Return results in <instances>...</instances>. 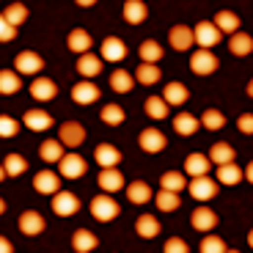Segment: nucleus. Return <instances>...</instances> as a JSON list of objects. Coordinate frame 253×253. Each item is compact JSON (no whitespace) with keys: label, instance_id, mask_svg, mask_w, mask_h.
<instances>
[{"label":"nucleus","instance_id":"nucleus-1","mask_svg":"<svg viewBox=\"0 0 253 253\" xmlns=\"http://www.w3.org/2000/svg\"><path fill=\"white\" fill-rule=\"evenodd\" d=\"M91 215L99 223H110V220L119 217V204H116V198L110 196V193H99V196L91 201Z\"/></svg>","mask_w":253,"mask_h":253},{"label":"nucleus","instance_id":"nucleus-2","mask_svg":"<svg viewBox=\"0 0 253 253\" xmlns=\"http://www.w3.org/2000/svg\"><path fill=\"white\" fill-rule=\"evenodd\" d=\"M217 66H220V61H217V55L212 50H198V52H193V58H190V69H193V75L207 77V75H212Z\"/></svg>","mask_w":253,"mask_h":253},{"label":"nucleus","instance_id":"nucleus-3","mask_svg":"<svg viewBox=\"0 0 253 253\" xmlns=\"http://www.w3.org/2000/svg\"><path fill=\"white\" fill-rule=\"evenodd\" d=\"M77 209H80V198L75 193H69V190H58L52 196V212L58 217H72Z\"/></svg>","mask_w":253,"mask_h":253},{"label":"nucleus","instance_id":"nucleus-4","mask_svg":"<svg viewBox=\"0 0 253 253\" xmlns=\"http://www.w3.org/2000/svg\"><path fill=\"white\" fill-rule=\"evenodd\" d=\"M193 36H196V44L201 47V50H212V47L220 42L223 33L217 31L215 22H207V19H204V22H198V25L193 28Z\"/></svg>","mask_w":253,"mask_h":253},{"label":"nucleus","instance_id":"nucleus-5","mask_svg":"<svg viewBox=\"0 0 253 253\" xmlns=\"http://www.w3.org/2000/svg\"><path fill=\"white\" fill-rule=\"evenodd\" d=\"M14 69H17L19 75H39V72L44 69V58L33 50H22L14 58Z\"/></svg>","mask_w":253,"mask_h":253},{"label":"nucleus","instance_id":"nucleus-6","mask_svg":"<svg viewBox=\"0 0 253 253\" xmlns=\"http://www.w3.org/2000/svg\"><path fill=\"white\" fill-rule=\"evenodd\" d=\"M187 190H190V196L196 198V201L204 204V201H209V198L217 196V182L209 179V176H196V179H190Z\"/></svg>","mask_w":253,"mask_h":253},{"label":"nucleus","instance_id":"nucleus-7","mask_svg":"<svg viewBox=\"0 0 253 253\" xmlns=\"http://www.w3.org/2000/svg\"><path fill=\"white\" fill-rule=\"evenodd\" d=\"M58 165H61V176L63 179H80L85 176V171H88V165H85V160L80 157V154H63L61 160H58Z\"/></svg>","mask_w":253,"mask_h":253},{"label":"nucleus","instance_id":"nucleus-8","mask_svg":"<svg viewBox=\"0 0 253 253\" xmlns=\"http://www.w3.org/2000/svg\"><path fill=\"white\" fill-rule=\"evenodd\" d=\"M58 140H61L63 146H69V149H77V146H83V140H85V129H83L80 121H66V124H61Z\"/></svg>","mask_w":253,"mask_h":253},{"label":"nucleus","instance_id":"nucleus-9","mask_svg":"<svg viewBox=\"0 0 253 253\" xmlns=\"http://www.w3.org/2000/svg\"><path fill=\"white\" fill-rule=\"evenodd\" d=\"M33 190L42 193V196H55L58 190H61V179H58L55 171H39L33 176Z\"/></svg>","mask_w":253,"mask_h":253},{"label":"nucleus","instance_id":"nucleus-10","mask_svg":"<svg viewBox=\"0 0 253 253\" xmlns=\"http://www.w3.org/2000/svg\"><path fill=\"white\" fill-rule=\"evenodd\" d=\"M44 217L39 215L36 209H28V212H22L19 215V231L22 234H28V237H39L42 231H44Z\"/></svg>","mask_w":253,"mask_h":253},{"label":"nucleus","instance_id":"nucleus-11","mask_svg":"<svg viewBox=\"0 0 253 253\" xmlns=\"http://www.w3.org/2000/svg\"><path fill=\"white\" fill-rule=\"evenodd\" d=\"M168 42H171V47H173V50H179V52L190 50V47H193V42H196V36H193V28H187V25H173L171 31H168Z\"/></svg>","mask_w":253,"mask_h":253},{"label":"nucleus","instance_id":"nucleus-12","mask_svg":"<svg viewBox=\"0 0 253 253\" xmlns=\"http://www.w3.org/2000/svg\"><path fill=\"white\" fill-rule=\"evenodd\" d=\"M190 226L196 228V231H212V228L217 226V215L212 212L209 207H198V209H193V215H190Z\"/></svg>","mask_w":253,"mask_h":253},{"label":"nucleus","instance_id":"nucleus-13","mask_svg":"<svg viewBox=\"0 0 253 253\" xmlns=\"http://www.w3.org/2000/svg\"><path fill=\"white\" fill-rule=\"evenodd\" d=\"M138 143H140V149H143V152L157 154V152H163V149H165V135L160 132V129H154V126H146L143 132H140Z\"/></svg>","mask_w":253,"mask_h":253},{"label":"nucleus","instance_id":"nucleus-14","mask_svg":"<svg viewBox=\"0 0 253 253\" xmlns=\"http://www.w3.org/2000/svg\"><path fill=\"white\" fill-rule=\"evenodd\" d=\"M209 157L207 154H187V160H184V173H187L190 179H196V176H209Z\"/></svg>","mask_w":253,"mask_h":253},{"label":"nucleus","instance_id":"nucleus-15","mask_svg":"<svg viewBox=\"0 0 253 253\" xmlns=\"http://www.w3.org/2000/svg\"><path fill=\"white\" fill-rule=\"evenodd\" d=\"M126 58V44L116 36H108L102 42V61H110V63H119Z\"/></svg>","mask_w":253,"mask_h":253},{"label":"nucleus","instance_id":"nucleus-16","mask_svg":"<svg viewBox=\"0 0 253 253\" xmlns=\"http://www.w3.org/2000/svg\"><path fill=\"white\" fill-rule=\"evenodd\" d=\"M94 160L99 163V168H116L121 163V152L113 143H99L94 149Z\"/></svg>","mask_w":253,"mask_h":253},{"label":"nucleus","instance_id":"nucleus-17","mask_svg":"<svg viewBox=\"0 0 253 253\" xmlns=\"http://www.w3.org/2000/svg\"><path fill=\"white\" fill-rule=\"evenodd\" d=\"M96 184H99L102 193H116V190L124 187V176L116 168H102L99 176H96Z\"/></svg>","mask_w":253,"mask_h":253},{"label":"nucleus","instance_id":"nucleus-18","mask_svg":"<svg viewBox=\"0 0 253 253\" xmlns=\"http://www.w3.org/2000/svg\"><path fill=\"white\" fill-rule=\"evenodd\" d=\"M228 52L237 55V58L251 55V52H253V36H251V33H245V31L231 33V39H228Z\"/></svg>","mask_w":253,"mask_h":253},{"label":"nucleus","instance_id":"nucleus-19","mask_svg":"<svg viewBox=\"0 0 253 253\" xmlns=\"http://www.w3.org/2000/svg\"><path fill=\"white\" fill-rule=\"evenodd\" d=\"M72 99L77 105H91V102L99 99V88H96L94 83L83 80V83H75V88H72Z\"/></svg>","mask_w":253,"mask_h":253},{"label":"nucleus","instance_id":"nucleus-20","mask_svg":"<svg viewBox=\"0 0 253 253\" xmlns=\"http://www.w3.org/2000/svg\"><path fill=\"white\" fill-rule=\"evenodd\" d=\"M58 94V85L50 80V77H36V80L31 83V96L39 102H47L52 99V96Z\"/></svg>","mask_w":253,"mask_h":253},{"label":"nucleus","instance_id":"nucleus-21","mask_svg":"<svg viewBox=\"0 0 253 253\" xmlns=\"http://www.w3.org/2000/svg\"><path fill=\"white\" fill-rule=\"evenodd\" d=\"M217 184H240L245 179V171H242L237 163H226V165H217Z\"/></svg>","mask_w":253,"mask_h":253},{"label":"nucleus","instance_id":"nucleus-22","mask_svg":"<svg viewBox=\"0 0 253 253\" xmlns=\"http://www.w3.org/2000/svg\"><path fill=\"white\" fill-rule=\"evenodd\" d=\"M190 96V91L184 88L182 83L171 80V83H165V88H163V99L168 102V108H173V105H184Z\"/></svg>","mask_w":253,"mask_h":253},{"label":"nucleus","instance_id":"nucleus-23","mask_svg":"<svg viewBox=\"0 0 253 253\" xmlns=\"http://www.w3.org/2000/svg\"><path fill=\"white\" fill-rule=\"evenodd\" d=\"M66 47H69L72 52H77V55L88 52L91 50V33L83 31V28H75V31L66 36Z\"/></svg>","mask_w":253,"mask_h":253},{"label":"nucleus","instance_id":"nucleus-24","mask_svg":"<svg viewBox=\"0 0 253 253\" xmlns=\"http://www.w3.org/2000/svg\"><path fill=\"white\" fill-rule=\"evenodd\" d=\"M96 245H99V240H96V234H91L88 228H77L72 234V248L77 253H91Z\"/></svg>","mask_w":253,"mask_h":253},{"label":"nucleus","instance_id":"nucleus-25","mask_svg":"<svg viewBox=\"0 0 253 253\" xmlns=\"http://www.w3.org/2000/svg\"><path fill=\"white\" fill-rule=\"evenodd\" d=\"M25 126L33 129V132H44L52 126V116L47 110H28L25 113Z\"/></svg>","mask_w":253,"mask_h":253},{"label":"nucleus","instance_id":"nucleus-26","mask_svg":"<svg viewBox=\"0 0 253 253\" xmlns=\"http://www.w3.org/2000/svg\"><path fill=\"white\" fill-rule=\"evenodd\" d=\"M77 72L83 77H96L102 72V55H94V52H83L80 61H77Z\"/></svg>","mask_w":253,"mask_h":253},{"label":"nucleus","instance_id":"nucleus-27","mask_svg":"<svg viewBox=\"0 0 253 253\" xmlns=\"http://www.w3.org/2000/svg\"><path fill=\"white\" fill-rule=\"evenodd\" d=\"M135 231H138V237H143V240H154V237L160 234V220L154 215H140L138 220H135Z\"/></svg>","mask_w":253,"mask_h":253},{"label":"nucleus","instance_id":"nucleus-28","mask_svg":"<svg viewBox=\"0 0 253 253\" xmlns=\"http://www.w3.org/2000/svg\"><path fill=\"white\" fill-rule=\"evenodd\" d=\"M149 198H152V187H149V182H129L126 184V201L132 204H149Z\"/></svg>","mask_w":253,"mask_h":253},{"label":"nucleus","instance_id":"nucleus-29","mask_svg":"<svg viewBox=\"0 0 253 253\" xmlns=\"http://www.w3.org/2000/svg\"><path fill=\"white\" fill-rule=\"evenodd\" d=\"M22 88V80H19V72L17 69H3L0 72V94L3 96H11Z\"/></svg>","mask_w":253,"mask_h":253},{"label":"nucleus","instance_id":"nucleus-30","mask_svg":"<svg viewBox=\"0 0 253 253\" xmlns=\"http://www.w3.org/2000/svg\"><path fill=\"white\" fill-rule=\"evenodd\" d=\"M215 25H217V31L220 33H237L240 31V17H237L234 11H228V8H223V11H217L215 14Z\"/></svg>","mask_w":253,"mask_h":253},{"label":"nucleus","instance_id":"nucleus-31","mask_svg":"<svg viewBox=\"0 0 253 253\" xmlns=\"http://www.w3.org/2000/svg\"><path fill=\"white\" fill-rule=\"evenodd\" d=\"M160 77H163V72L157 63H140L135 72V83H140V85H154V83H160Z\"/></svg>","mask_w":253,"mask_h":253},{"label":"nucleus","instance_id":"nucleus-32","mask_svg":"<svg viewBox=\"0 0 253 253\" xmlns=\"http://www.w3.org/2000/svg\"><path fill=\"white\" fill-rule=\"evenodd\" d=\"M207 157H209V163H215V165H226V163H234L237 152L228 143H223V140H220V143H215L212 149H209Z\"/></svg>","mask_w":253,"mask_h":253},{"label":"nucleus","instance_id":"nucleus-33","mask_svg":"<svg viewBox=\"0 0 253 253\" xmlns=\"http://www.w3.org/2000/svg\"><path fill=\"white\" fill-rule=\"evenodd\" d=\"M132 85H135V75H129L126 69H116L110 75V88L116 94H126V91H132Z\"/></svg>","mask_w":253,"mask_h":253},{"label":"nucleus","instance_id":"nucleus-34","mask_svg":"<svg viewBox=\"0 0 253 253\" xmlns=\"http://www.w3.org/2000/svg\"><path fill=\"white\" fill-rule=\"evenodd\" d=\"M198 126H201V121L193 113H179L176 119H173V129H176L179 135H184V138H187V135H196Z\"/></svg>","mask_w":253,"mask_h":253},{"label":"nucleus","instance_id":"nucleus-35","mask_svg":"<svg viewBox=\"0 0 253 253\" xmlns=\"http://www.w3.org/2000/svg\"><path fill=\"white\" fill-rule=\"evenodd\" d=\"M124 19L129 22V25H140V22L146 19L143 0H126L124 3Z\"/></svg>","mask_w":253,"mask_h":253},{"label":"nucleus","instance_id":"nucleus-36","mask_svg":"<svg viewBox=\"0 0 253 253\" xmlns=\"http://www.w3.org/2000/svg\"><path fill=\"white\" fill-rule=\"evenodd\" d=\"M160 184H163V190H173V193H182V190L187 187V176H184L182 171H165L163 176H160Z\"/></svg>","mask_w":253,"mask_h":253},{"label":"nucleus","instance_id":"nucleus-37","mask_svg":"<svg viewBox=\"0 0 253 253\" xmlns=\"http://www.w3.org/2000/svg\"><path fill=\"white\" fill-rule=\"evenodd\" d=\"M61 140H55V138H50V140H44V143L39 146V157L44 160V163H58V160L63 157V149H61Z\"/></svg>","mask_w":253,"mask_h":253},{"label":"nucleus","instance_id":"nucleus-38","mask_svg":"<svg viewBox=\"0 0 253 253\" xmlns=\"http://www.w3.org/2000/svg\"><path fill=\"white\" fill-rule=\"evenodd\" d=\"M143 108H146V116H149V119H165V116H168V102L163 99V96H149V99L143 102Z\"/></svg>","mask_w":253,"mask_h":253},{"label":"nucleus","instance_id":"nucleus-39","mask_svg":"<svg viewBox=\"0 0 253 253\" xmlns=\"http://www.w3.org/2000/svg\"><path fill=\"white\" fill-rule=\"evenodd\" d=\"M154 201H157L160 212H173V209H179L182 198H179V193H173V190H160L157 196H154Z\"/></svg>","mask_w":253,"mask_h":253},{"label":"nucleus","instance_id":"nucleus-40","mask_svg":"<svg viewBox=\"0 0 253 253\" xmlns=\"http://www.w3.org/2000/svg\"><path fill=\"white\" fill-rule=\"evenodd\" d=\"M3 168H6V176H22L28 171V160L22 154H8L3 160Z\"/></svg>","mask_w":253,"mask_h":253},{"label":"nucleus","instance_id":"nucleus-41","mask_svg":"<svg viewBox=\"0 0 253 253\" xmlns=\"http://www.w3.org/2000/svg\"><path fill=\"white\" fill-rule=\"evenodd\" d=\"M3 17H6L8 25L19 28V25H22V22L28 19V6H22V3H11V6L3 11Z\"/></svg>","mask_w":253,"mask_h":253},{"label":"nucleus","instance_id":"nucleus-42","mask_svg":"<svg viewBox=\"0 0 253 253\" xmlns=\"http://www.w3.org/2000/svg\"><path fill=\"white\" fill-rule=\"evenodd\" d=\"M140 61L143 63H157L160 58H163V44H157V42H152V39H149V42H143V44H140Z\"/></svg>","mask_w":253,"mask_h":253},{"label":"nucleus","instance_id":"nucleus-43","mask_svg":"<svg viewBox=\"0 0 253 253\" xmlns=\"http://www.w3.org/2000/svg\"><path fill=\"white\" fill-rule=\"evenodd\" d=\"M201 126H207V129H212V132H215V129H223V126H226V116L220 113V110H215V108H209L207 113L201 116Z\"/></svg>","mask_w":253,"mask_h":253},{"label":"nucleus","instance_id":"nucleus-44","mask_svg":"<svg viewBox=\"0 0 253 253\" xmlns=\"http://www.w3.org/2000/svg\"><path fill=\"white\" fill-rule=\"evenodd\" d=\"M99 119L105 121V124H110V126H119L121 121H124V110H121V105H105L102 113H99Z\"/></svg>","mask_w":253,"mask_h":253},{"label":"nucleus","instance_id":"nucleus-45","mask_svg":"<svg viewBox=\"0 0 253 253\" xmlns=\"http://www.w3.org/2000/svg\"><path fill=\"white\" fill-rule=\"evenodd\" d=\"M226 242L223 237H204L201 240V253H226Z\"/></svg>","mask_w":253,"mask_h":253},{"label":"nucleus","instance_id":"nucleus-46","mask_svg":"<svg viewBox=\"0 0 253 253\" xmlns=\"http://www.w3.org/2000/svg\"><path fill=\"white\" fill-rule=\"evenodd\" d=\"M17 132H19L17 119H11V116H0V138H14Z\"/></svg>","mask_w":253,"mask_h":253},{"label":"nucleus","instance_id":"nucleus-47","mask_svg":"<svg viewBox=\"0 0 253 253\" xmlns=\"http://www.w3.org/2000/svg\"><path fill=\"white\" fill-rule=\"evenodd\" d=\"M163 253H190V248H187V242H184V240L171 237V240L163 245Z\"/></svg>","mask_w":253,"mask_h":253},{"label":"nucleus","instance_id":"nucleus-48","mask_svg":"<svg viewBox=\"0 0 253 253\" xmlns=\"http://www.w3.org/2000/svg\"><path fill=\"white\" fill-rule=\"evenodd\" d=\"M14 36H17V28H14V25H8V22H6V17L0 14V42H11Z\"/></svg>","mask_w":253,"mask_h":253},{"label":"nucleus","instance_id":"nucleus-49","mask_svg":"<svg viewBox=\"0 0 253 253\" xmlns=\"http://www.w3.org/2000/svg\"><path fill=\"white\" fill-rule=\"evenodd\" d=\"M237 129L245 135H253V113H242L240 119H237Z\"/></svg>","mask_w":253,"mask_h":253},{"label":"nucleus","instance_id":"nucleus-50","mask_svg":"<svg viewBox=\"0 0 253 253\" xmlns=\"http://www.w3.org/2000/svg\"><path fill=\"white\" fill-rule=\"evenodd\" d=\"M14 248H11V242L6 240V237H0V253H11Z\"/></svg>","mask_w":253,"mask_h":253},{"label":"nucleus","instance_id":"nucleus-51","mask_svg":"<svg viewBox=\"0 0 253 253\" xmlns=\"http://www.w3.org/2000/svg\"><path fill=\"white\" fill-rule=\"evenodd\" d=\"M242 171H245V179H248V182L253 184V160H251V163H248V168H242Z\"/></svg>","mask_w":253,"mask_h":253},{"label":"nucleus","instance_id":"nucleus-52","mask_svg":"<svg viewBox=\"0 0 253 253\" xmlns=\"http://www.w3.org/2000/svg\"><path fill=\"white\" fill-rule=\"evenodd\" d=\"M77 6H83V8H91V6H96V0H75Z\"/></svg>","mask_w":253,"mask_h":253},{"label":"nucleus","instance_id":"nucleus-53","mask_svg":"<svg viewBox=\"0 0 253 253\" xmlns=\"http://www.w3.org/2000/svg\"><path fill=\"white\" fill-rule=\"evenodd\" d=\"M248 96L253 99V77H251V83H248Z\"/></svg>","mask_w":253,"mask_h":253},{"label":"nucleus","instance_id":"nucleus-54","mask_svg":"<svg viewBox=\"0 0 253 253\" xmlns=\"http://www.w3.org/2000/svg\"><path fill=\"white\" fill-rule=\"evenodd\" d=\"M6 179V168H3V163H0V182Z\"/></svg>","mask_w":253,"mask_h":253},{"label":"nucleus","instance_id":"nucleus-55","mask_svg":"<svg viewBox=\"0 0 253 253\" xmlns=\"http://www.w3.org/2000/svg\"><path fill=\"white\" fill-rule=\"evenodd\" d=\"M248 245L253 248V228H251V231H248Z\"/></svg>","mask_w":253,"mask_h":253},{"label":"nucleus","instance_id":"nucleus-56","mask_svg":"<svg viewBox=\"0 0 253 253\" xmlns=\"http://www.w3.org/2000/svg\"><path fill=\"white\" fill-rule=\"evenodd\" d=\"M3 212H6V201H3V198H0V215H3Z\"/></svg>","mask_w":253,"mask_h":253},{"label":"nucleus","instance_id":"nucleus-57","mask_svg":"<svg viewBox=\"0 0 253 253\" xmlns=\"http://www.w3.org/2000/svg\"><path fill=\"white\" fill-rule=\"evenodd\" d=\"M226 253H240V251H226Z\"/></svg>","mask_w":253,"mask_h":253}]
</instances>
